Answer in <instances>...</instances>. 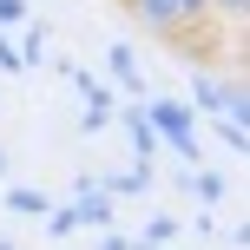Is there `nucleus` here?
<instances>
[{
    "label": "nucleus",
    "mask_w": 250,
    "mask_h": 250,
    "mask_svg": "<svg viewBox=\"0 0 250 250\" xmlns=\"http://www.w3.org/2000/svg\"><path fill=\"white\" fill-rule=\"evenodd\" d=\"M211 7H217V13H237V20H244V7H250V0H211Z\"/></svg>",
    "instance_id": "nucleus-2"
},
{
    "label": "nucleus",
    "mask_w": 250,
    "mask_h": 250,
    "mask_svg": "<svg viewBox=\"0 0 250 250\" xmlns=\"http://www.w3.org/2000/svg\"><path fill=\"white\" fill-rule=\"evenodd\" d=\"M138 20L158 26V33H185V26H198L204 13H211V0H132Z\"/></svg>",
    "instance_id": "nucleus-1"
}]
</instances>
